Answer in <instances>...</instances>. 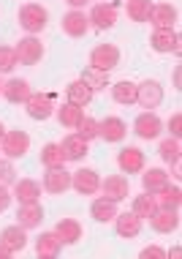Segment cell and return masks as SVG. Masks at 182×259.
I'll list each match as a JSON object with an SVG mask.
<instances>
[{"mask_svg":"<svg viewBox=\"0 0 182 259\" xmlns=\"http://www.w3.org/2000/svg\"><path fill=\"white\" fill-rule=\"evenodd\" d=\"M117 166L125 172V175H136L144 169V153L139 148H123L120 156H117Z\"/></svg>","mask_w":182,"mask_h":259,"instance_id":"cell-14","label":"cell"},{"mask_svg":"<svg viewBox=\"0 0 182 259\" xmlns=\"http://www.w3.org/2000/svg\"><path fill=\"white\" fill-rule=\"evenodd\" d=\"M182 38H179V33H174L171 27H155V33H152V38H150V47L155 52H174V55H179L182 52Z\"/></svg>","mask_w":182,"mask_h":259,"instance_id":"cell-4","label":"cell"},{"mask_svg":"<svg viewBox=\"0 0 182 259\" xmlns=\"http://www.w3.org/2000/svg\"><path fill=\"white\" fill-rule=\"evenodd\" d=\"M79 79L85 82L90 90L109 88V71H101V68H95V66H85V71H82Z\"/></svg>","mask_w":182,"mask_h":259,"instance_id":"cell-30","label":"cell"},{"mask_svg":"<svg viewBox=\"0 0 182 259\" xmlns=\"http://www.w3.org/2000/svg\"><path fill=\"white\" fill-rule=\"evenodd\" d=\"M158 210V199H155V194H142V197H136L134 199V213L139 215V219H150L152 213Z\"/></svg>","mask_w":182,"mask_h":259,"instance_id":"cell-33","label":"cell"},{"mask_svg":"<svg viewBox=\"0 0 182 259\" xmlns=\"http://www.w3.org/2000/svg\"><path fill=\"white\" fill-rule=\"evenodd\" d=\"M82 107H76V104H63V107L57 109V120L60 125H66V128H76V123L82 120Z\"/></svg>","mask_w":182,"mask_h":259,"instance_id":"cell-32","label":"cell"},{"mask_svg":"<svg viewBox=\"0 0 182 259\" xmlns=\"http://www.w3.org/2000/svg\"><path fill=\"white\" fill-rule=\"evenodd\" d=\"M87 19L95 27H101V30H109V27H114V22H117V9L111 3H98V6H93V11H90Z\"/></svg>","mask_w":182,"mask_h":259,"instance_id":"cell-18","label":"cell"},{"mask_svg":"<svg viewBox=\"0 0 182 259\" xmlns=\"http://www.w3.org/2000/svg\"><path fill=\"white\" fill-rule=\"evenodd\" d=\"M125 134H128V128H125L120 117H103L98 123V137H103L106 142H123Z\"/></svg>","mask_w":182,"mask_h":259,"instance_id":"cell-19","label":"cell"},{"mask_svg":"<svg viewBox=\"0 0 182 259\" xmlns=\"http://www.w3.org/2000/svg\"><path fill=\"white\" fill-rule=\"evenodd\" d=\"M54 235L60 237L63 246H74V243L82 240V224L74 219H60L57 227H54Z\"/></svg>","mask_w":182,"mask_h":259,"instance_id":"cell-21","label":"cell"},{"mask_svg":"<svg viewBox=\"0 0 182 259\" xmlns=\"http://www.w3.org/2000/svg\"><path fill=\"white\" fill-rule=\"evenodd\" d=\"M152 9V0H128V17L134 22H147Z\"/></svg>","mask_w":182,"mask_h":259,"instance_id":"cell-35","label":"cell"},{"mask_svg":"<svg viewBox=\"0 0 182 259\" xmlns=\"http://www.w3.org/2000/svg\"><path fill=\"white\" fill-rule=\"evenodd\" d=\"M71 9H82V6H87V0H66Z\"/></svg>","mask_w":182,"mask_h":259,"instance_id":"cell-43","label":"cell"},{"mask_svg":"<svg viewBox=\"0 0 182 259\" xmlns=\"http://www.w3.org/2000/svg\"><path fill=\"white\" fill-rule=\"evenodd\" d=\"M71 186L82 197H93L98 191V186H101V180H98V172H93V169H79L71 175Z\"/></svg>","mask_w":182,"mask_h":259,"instance_id":"cell-13","label":"cell"},{"mask_svg":"<svg viewBox=\"0 0 182 259\" xmlns=\"http://www.w3.org/2000/svg\"><path fill=\"white\" fill-rule=\"evenodd\" d=\"M90 213H93V219H95V221H101V224L114 221V215H117V202H111V199H106V197H101V199H95V202H93Z\"/></svg>","mask_w":182,"mask_h":259,"instance_id":"cell-29","label":"cell"},{"mask_svg":"<svg viewBox=\"0 0 182 259\" xmlns=\"http://www.w3.org/2000/svg\"><path fill=\"white\" fill-rule=\"evenodd\" d=\"M41 221H44V210H41L38 202H25V205H19L17 224L22 229H36V227H41Z\"/></svg>","mask_w":182,"mask_h":259,"instance_id":"cell-15","label":"cell"},{"mask_svg":"<svg viewBox=\"0 0 182 259\" xmlns=\"http://www.w3.org/2000/svg\"><path fill=\"white\" fill-rule=\"evenodd\" d=\"M139 256H142V259H166V251L158 248V246H147Z\"/></svg>","mask_w":182,"mask_h":259,"instance_id":"cell-41","label":"cell"},{"mask_svg":"<svg viewBox=\"0 0 182 259\" xmlns=\"http://www.w3.org/2000/svg\"><path fill=\"white\" fill-rule=\"evenodd\" d=\"M9 205H11V194H9V188H6V186H0V213H3Z\"/></svg>","mask_w":182,"mask_h":259,"instance_id":"cell-42","label":"cell"},{"mask_svg":"<svg viewBox=\"0 0 182 259\" xmlns=\"http://www.w3.org/2000/svg\"><path fill=\"white\" fill-rule=\"evenodd\" d=\"M150 224H152L155 232L169 235V232H174V229L179 227V213L177 210H169V207H158L155 213L150 215Z\"/></svg>","mask_w":182,"mask_h":259,"instance_id":"cell-11","label":"cell"},{"mask_svg":"<svg viewBox=\"0 0 182 259\" xmlns=\"http://www.w3.org/2000/svg\"><path fill=\"white\" fill-rule=\"evenodd\" d=\"M46 19H49V11L41 3H27V6L19 9V25H22L30 36H36V33L44 30Z\"/></svg>","mask_w":182,"mask_h":259,"instance_id":"cell-1","label":"cell"},{"mask_svg":"<svg viewBox=\"0 0 182 259\" xmlns=\"http://www.w3.org/2000/svg\"><path fill=\"white\" fill-rule=\"evenodd\" d=\"M134 131L142 139H155L160 131H163V123H160V117L155 115V112H142V115L136 117V123H134Z\"/></svg>","mask_w":182,"mask_h":259,"instance_id":"cell-9","label":"cell"},{"mask_svg":"<svg viewBox=\"0 0 182 259\" xmlns=\"http://www.w3.org/2000/svg\"><path fill=\"white\" fill-rule=\"evenodd\" d=\"M41 164L44 166H63L66 164V156H63V148L57 142L44 145V150H41Z\"/></svg>","mask_w":182,"mask_h":259,"instance_id":"cell-34","label":"cell"},{"mask_svg":"<svg viewBox=\"0 0 182 259\" xmlns=\"http://www.w3.org/2000/svg\"><path fill=\"white\" fill-rule=\"evenodd\" d=\"M136 101L142 104L144 109H155L163 101V88L155 79H144L142 85H136Z\"/></svg>","mask_w":182,"mask_h":259,"instance_id":"cell-6","label":"cell"},{"mask_svg":"<svg viewBox=\"0 0 182 259\" xmlns=\"http://www.w3.org/2000/svg\"><path fill=\"white\" fill-rule=\"evenodd\" d=\"M11 256V251L9 248H3V246H0V259H9Z\"/></svg>","mask_w":182,"mask_h":259,"instance_id":"cell-44","label":"cell"},{"mask_svg":"<svg viewBox=\"0 0 182 259\" xmlns=\"http://www.w3.org/2000/svg\"><path fill=\"white\" fill-rule=\"evenodd\" d=\"M0 88H3V85H0Z\"/></svg>","mask_w":182,"mask_h":259,"instance_id":"cell-46","label":"cell"},{"mask_svg":"<svg viewBox=\"0 0 182 259\" xmlns=\"http://www.w3.org/2000/svg\"><path fill=\"white\" fill-rule=\"evenodd\" d=\"M60 148H63V156H66V161H79L82 156H87V142H85L79 134L66 137Z\"/></svg>","mask_w":182,"mask_h":259,"instance_id":"cell-25","label":"cell"},{"mask_svg":"<svg viewBox=\"0 0 182 259\" xmlns=\"http://www.w3.org/2000/svg\"><path fill=\"white\" fill-rule=\"evenodd\" d=\"M0 150H3L9 158H22L25 153L30 150V137H27L25 131H19V128L6 131V134L0 137Z\"/></svg>","mask_w":182,"mask_h":259,"instance_id":"cell-2","label":"cell"},{"mask_svg":"<svg viewBox=\"0 0 182 259\" xmlns=\"http://www.w3.org/2000/svg\"><path fill=\"white\" fill-rule=\"evenodd\" d=\"M0 93H3V99L9 104H25L30 99V82L27 79H9L3 88H0Z\"/></svg>","mask_w":182,"mask_h":259,"instance_id":"cell-12","label":"cell"},{"mask_svg":"<svg viewBox=\"0 0 182 259\" xmlns=\"http://www.w3.org/2000/svg\"><path fill=\"white\" fill-rule=\"evenodd\" d=\"M27 229H22L19 224H14V227H6L3 232H0V246L9 248L11 254H17V251H22L27 246Z\"/></svg>","mask_w":182,"mask_h":259,"instance_id":"cell-16","label":"cell"},{"mask_svg":"<svg viewBox=\"0 0 182 259\" xmlns=\"http://www.w3.org/2000/svg\"><path fill=\"white\" fill-rule=\"evenodd\" d=\"M87 30H90V19L85 17V11L74 9L63 17V33H66V36L82 38V36H87Z\"/></svg>","mask_w":182,"mask_h":259,"instance_id":"cell-8","label":"cell"},{"mask_svg":"<svg viewBox=\"0 0 182 259\" xmlns=\"http://www.w3.org/2000/svg\"><path fill=\"white\" fill-rule=\"evenodd\" d=\"M25 107H27V115L33 117V120H46L49 115H52V99L44 93H30V99L25 101Z\"/></svg>","mask_w":182,"mask_h":259,"instance_id":"cell-17","label":"cell"},{"mask_svg":"<svg viewBox=\"0 0 182 259\" xmlns=\"http://www.w3.org/2000/svg\"><path fill=\"white\" fill-rule=\"evenodd\" d=\"M147 22H152L155 27H174V22H177V9L169 3H158V6L152 3Z\"/></svg>","mask_w":182,"mask_h":259,"instance_id":"cell-20","label":"cell"},{"mask_svg":"<svg viewBox=\"0 0 182 259\" xmlns=\"http://www.w3.org/2000/svg\"><path fill=\"white\" fill-rule=\"evenodd\" d=\"M17 180V169L9 161H0V186H11Z\"/></svg>","mask_w":182,"mask_h":259,"instance_id":"cell-39","label":"cell"},{"mask_svg":"<svg viewBox=\"0 0 182 259\" xmlns=\"http://www.w3.org/2000/svg\"><path fill=\"white\" fill-rule=\"evenodd\" d=\"M158 153H160V158H163L166 164H177V161H179V139H174V137L163 139L160 148H158Z\"/></svg>","mask_w":182,"mask_h":259,"instance_id":"cell-36","label":"cell"},{"mask_svg":"<svg viewBox=\"0 0 182 259\" xmlns=\"http://www.w3.org/2000/svg\"><path fill=\"white\" fill-rule=\"evenodd\" d=\"M111 99L117 104H125V107H131V104H136V85L131 79H120L111 85Z\"/></svg>","mask_w":182,"mask_h":259,"instance_id":"cell-27","label":"cell"},{"mask_svg":"<svg viewBox=\"0 0 182 259\" xmlns=\"http://www.w3.org/2000/svg\"><path fill=\"white\" fill-rule=\"evenodd\" d=\"M68 93V104H76V107H87L90 101H93V90H90L82 79H74L71 85L66 88Z\"/></svg>","mask_w":182,"mask_h":259,"instance_id":"cell-26","label":"cell"},{"mask_svg":"<svg viewBox=\"0 0 182 259\" xmlns=\"http://www.w3.org/2000/svg\"><path fill=\"white\" fill-rule=\"evenodd\" d=\"M60 248H63V243L54 232H41V237L36 240V254L41 259H54L60 254Z\"/></svg>","mask_w":182,"mask_h":259,"instance_id":"cell-24","label":"cell"},{"mask_svg":"<svg viewBox=\"0 0 182 259\" xmlns=\"http://www.w3.org/2000/svg\"><path fill=\"white\" fill-rule=\"evenodd\" d=\"M155 199H158V207H169V210H179V202H182V191H179V186H166L163 191H158L155 194Z\"/></svg>","mask_w":182,"mask_h":259,"instance_id":"cell-31","label":"cell"},{"mask_svg":"<svg viewBox=\"0 0 182 259\" xmlns=\"http://www.w3.org/2000/svg\"><path fill=\"white\" fill-rule=\"evenodd\" d=\"M14 197L19 199V205H25V202H38L41 199V186L30 178L14 180Z\"/></svg>","mask_w":182,"mask_h":259,"instance_id":"cell-23","label":"cell"},{"mask_svg":"<svg viewBox=\"0 0 182 259\" xmlns=\"http://www.w3.org/2000/svg\"><path fill=\"white\" fill-rule=\"evenodd\" d=\"M44 188L49 194H63L71 188V175H68L63 166H46L44 175Z\"/></svg>","mask_w":182,"mask_h":259,"instance_id":"cell-10","label":"cell"},{"mask_svg":"<svg viewBox=\"0 0 182 259\" xmlns=\"http://www.w3.org/2000/svg\"><path fill=\"white\" fill-rule=\"evenodd\" d=\"M17 52V63L22 66H36V63L44 58V44L36 38V36H27V38H19V44L14 47Z\"/></svg>","mask_w":182,"mask_h":259,"instance_id":"cell-3","label":"cell"},{"mask_svg":"<svg viewBox=\"0 0 182 259\" xmlns=\"http://www.w3.org/2000/svg\"><path fill=\"white\" fill-rule=\"evenodd\" d=\"M142 186H144L147 194H158V191H163V188L169 186V175H166L163 169H147L142 175Z\"/></svg>","mask_w":182,"mask_h":259,"instance_id":"cell-28","label":"cell"},{"mask_svg":"<svg viewBox=\"0 0 182 259\" xmlns=\"http://www.w3.org/2000/svg\"><path fill=\"white\" fill-rule=\"evenodd\" d=\"M169 131H171V137H174V139H179V137H182V115H179V112H174V115H171Z\"/></svg>","mask_w":182,"mask_h":259,"instance_id":"cell-40","label":"cell"},{"mask_svg":"<svg viewBox=\"0 0 182 259\" xmlns=\"http://www.w3.org/2000/svg\"><path fill=\"white\" fill-rule=\"evenodd\" d=\"M76 134H79L85 142H90V139H95L98 137V120L95 117H87V115H82V120L76 123Z\"/></svg>","mask_w":182,"mask_h":259,"instance_id":"cell-37","label":"cell"},{"mask_svg":"<svg viewBox=\"0 0 182 259\" xmlns=\"http://www.w3.org/2000/svg\"><path fill=\"white\" fill-rule=\"evenodd\" d=\"M117 63H120V50L114 44H98L90 55V66L101 68V71H111V68H117Z\"/></svg>","mask_w":182,"mask_h":259,"instance_id":"cell-5","label":"cell"},{"mask_svg":"<svg viewBox=\"0 0 182 259\" xmlns=\"http://www.w3.org/2000/svg\"><path fill=\"white\" fill-rule=\"evenodd\" d=\"M14 66H17V52L11 47H0V71L9 74Z\"/></svg>","mask_w":182,"mask_h":259,"instance_id":"cell-38","label":"cell"},{"mask_svg":"<svg viewBox=\"0 0 182 259\" xmlns=\"http://www.w3.org/2000/svg\"><path fill=\"white\" fill-rule=\"evenodd\" d=\"M98 191H103V197L111 199V202H123V199L131 197V183L123 175H109V178L98 186Z\"/></svg>","mask_w":182,"mask_h":259,"instance_id":"cell-7","label":"cell"},{"mask_svg":"<svg viewBox=\"0 0 182 259\" xmlns=\"http://www.w3.org/2000/svg\"><path fill=\"white\" fill-rule=\"evenodd\" d=\"M6 134V128H3V123H0V137H3Z\"/></svg>","mask_w":182,"mask_h":259,"instance_id":"cell-45","label":"cell"},{"mask_svg":"<svg viewBox=\"0 0 182 259\" xmlns=\"http://www.w3.org/2000/svg\"><path fill=\"white\" fill-rule=\"evenodd\" d=\"M114 227H117V235L120 237H136L142 232V219H139L134 210H131V213H117Z\"/></svg>","mask_w":182,"mask_h":259,"instance_id":"cell-22","label":"cell"}]
</instances>
